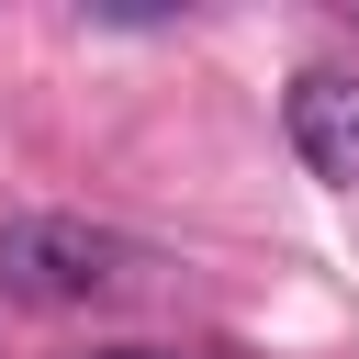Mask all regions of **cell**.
Masks as SVG:
<instances>
[{
	"label": "cell",
	"mask_w": 359,
	"mask_h": 359,
	"mask_svg": "<svg viewBox=\"0 0 359 359\" xmlns=\"http://www.w3.org/2000/svg\"><path fill=\"white\" fill-rule=\"evenodd\" d=\"M0 280L22 303H101L123 280V247L101 224H79V213H11L0 224Z\"/></svg>",
	"instance_id": "1"
},
{
	"label": "cell",
	"mask_w": 359,
	"mask_h": 359,
	"mask_svg": "<svg viewBox=\"0 0 359 359\" xmlns=\"http://www.w3.org/2000/svg\"><path fill=\"white\" fill-rule=\"evenodd\" d=\"M292 146L314 180L359 191V67H303L292 79Z\"/></svg>",
	"instance_id": "2"
},
{
	"label": "cell",
	"mask_w": 359,
	"mask_h": 359,
	"mask_svg": "<svg viewBox=\"0 0 359 359\" xmlns=\"http://www.w3.org/2000/svg\"><path fill=\"white\" fill-rule=\"evenodd\" d=\"M101 359H157V348H101Z\"/></svg>",
	"instance_id": "3"
}]
</instances>
